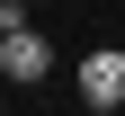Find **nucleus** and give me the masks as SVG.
I'll return each instance as SVG.
<instances>
[{"mask_svg": "<svg viewBox=\"0 0 125 116\" xmlns=\"http://www.w3.org/2000/svg\"><path fill=\"white\" fill-rule=\"evenodd\" d=\"M81 98H89L98 116L125 107V54H89V63H81Z\"/></svg>", "mask_w": 125, "mask_h": 116, "instance_id": "obj_1", "label": "nucleus"}, {"mask_svg": "<svg viewBox=\"0 0 125 116\" xmlns=\"http://www.w3.org/2000/svg\"><path fill=\"white\" fill-rule=\"evenodd\" d=\"M0 80H45V36L36 27H9L0 36Z\"/></svg>", "mask_w": 125, "mask_h": 116, "instance_id": "obj_2", "label": "nucleus"}, {"mask_svg": "<svg viewBox=\"0 0 125 116\" xmlns=\"http://www.w3.org/2000/svg\"><path fill=\"white\" fill-rule=\"evenodd\" d=\"M9 27H27V9H18V0H0V36H9Z\"/></svg>", "mask_w": 125, "mask_h": 116, "instance_id": "obj_3", "label": "nucleus"}]
</instances>
